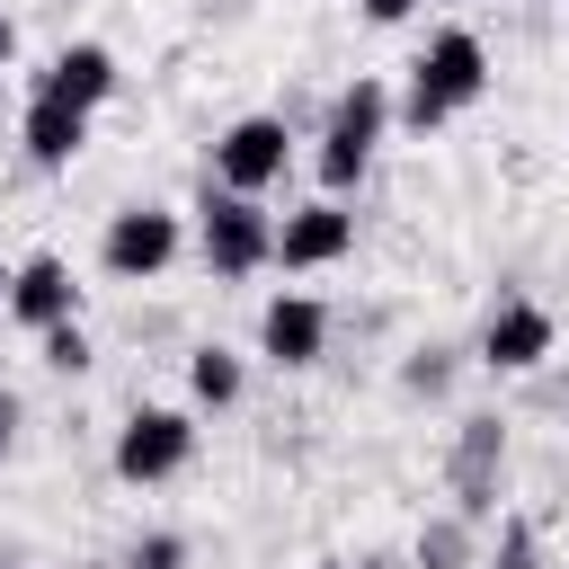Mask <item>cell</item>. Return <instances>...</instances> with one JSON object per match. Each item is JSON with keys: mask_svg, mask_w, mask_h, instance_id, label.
Returning a JSON list of instances; mask_svg holds the SVG:
<instances>
[{"mask_svg": "<svg viewBox=\"0 0 569 569\" xmlns=\"http://www.w3.org/2000/svg\"><path fill=\"white\" fill-rule=\"evenodd\" d=\"M382 133H391V89H382L373 71H356V80L329 98V124H320V151H311L320 196H356L365 169H373V151H382Z\"/></svg>", "mask_w": 569, "mask_h": 569, "instance_id": "obj_1", "label": "cell"}, {"mask_svg": "<svg viewBox=\"0 0 569 569\" xmlns=\"http://www.w3.org/2000/svg\"><path fill=\"white\" fill-rule=\"evenodd\" d=\"M196 249H204V267H213L222 284H240V276L267 267V249H276V213H267L258 196L204 187V204H196Z\"/></svg>", "mask_w": 569, "mask_h": 569, "instance_id": "obj_2", "label": "cell"}, {"mask_svg": "<svg viewBox=\"0 0 569 569\" xmlns=\"http://www.w3.org/2000/svg\"><path fill=\"white\" fill-rule=\"evenodd\" d=\"M187 462H196V409L142 400V409L116 427V480H124V489H160V480H178Z\"/></svg>", "mask_w": 569, "mask_h": 569, "instance_id": "obj_3", "label": "cell"}, {"mask_svg": "<svg viewBox=\"0 0 569 569\" xmlns=\"http://www.w3.org/2000/svg\"><path fill=\"white\" fill-rule=\"evenodd\" d=\"M284 169H293V124L284 116H240V124L213 133V187L267 196V187H284Z\"/></svg>", "mask_w": 569, "mask_h": 569, "instance_id": "obj_4", "label": "cell"}, {"mask_svg": "<svg viewBox=\"0 0 569 569\" xmlns=\"http://www.w3.org/2000/svg\"><path fill=\"white\" fill-rule=\"evenodd\" d=\"M178 249H187V222H178L169 204H124V213L107 222V240H98V267H107L116 284H151V276L178 267Z\"/></svg>", "mask_w": 569, "mask_h": 569, "instance_id": "obj_5", "label": "cell"}, {"mask_svg": "<svg viewBox=\"0 0 569 569\" xmlns=\"http://www.w3.org/2000/svg\"><path fill=\"white\" fill-rule=\"evenodd\" d=\"M409 80H418L445 116H462V107H480V98H489V44H480L471 27H436V36H427V53L409 62Z\"/></svg>", "mask_w": 569, "mask_h": 569, "instance_id": "obj_6", "label": "cell"}, {"mask_svg": "<svg viewBox=\"0 0 569 569\" xmlns=\"http://www.w3.org/2000/svg\"><path fill=\"white\" fill-rule=\"evenodd\" d=\"M356 249V213H347V196H311V204H293L284 222H276V249H267V267H293V276H311V267H338Z\"/></svg>", "mask_w": 569, "mask_h": 569, "instance_id": "obj_7", "label": "cell"}, {"mask_svg": "<svg viewBox=\"0 0 569 569\" xmlns=\"http://www.w3.org/2000/svg\"><path fill=\"white\" fill-rule=\"evenodd\" d=\"M498 471H507V427H498V418H462L453 462H445V480H453V516L489 525V516H498Z\"/></svg>", "mask_w": 569, "mask_h": 569, "instance_id": "obj_8", "label": "cell"}, {"mask_svg": "<svg viewBox=\"0 0 569 569\" xmlns=\"http://www.w3.org/2000/svg\"><path fill=\"white\" fill-rule=\"evenodd\" d=\"M0 302H9V320H18V329H36V338H44V329H62V320H80V284H71V267H62V258H44V249L9 267V293H0Z\"/></svg>", "mask_w": 569, "mask_h": 569, "instance_id": "obj_9", "label": "cell"}, {"mask_svg": "<svg viewBox=\"0 0 569 569\" xmlns=\"http://www.w3.org/2000/svg\"><path fill=\"white\" fill-rule=\"evenodd\" d=\"M258 356H267L276 373L320 365V356H329V311H320L311 293H276V302L258 311Z\"/></svg>", "mask_w": 569, "mask_h": 569, "instance_id": "obj_10", "label": "cell"}, {"mask_svg": "<svg viewBox=\"0 0 569 569\" xmlns=\"http://www.w3.org/2000/svg\"><path fill=\"white\" fill-rule=\"evenodd\" d=\"M551 338H560V320H551L542 302L507 293V302L489 311V329H480V365H489V373H533V365L551 356Z\"/></svg>", "mask_w": 569, "mask_h": 569, "instance_id": "obj_11", "label": "cell"}, {"mask_svg": "<svg viewBox=\"0 0 569 569\" xmlns=\"http://www.w3.org/2000/svg\"><path fill=\"white\" fill-rule=\"evenodd\" d=\"M18 142H27V160L36 169H71L80 151H89V107H71V98H27V116H18Z\"/></svg>", "mask_w": 569, "mask_h": 569, "instance_id": "obj_12", "label": "cell"}, {"mask_svg": "<svg viewBox=\"0 0 569 569\" xmlns=\"http://www.w3.org/2000/svg\"><path fill=\"white\" fill-rule=\"evenodd\" d=\"M116 80H124V71H116V53L80 36V44H62V53L44 62V80H36V89H44V98H71V107H89V116H98V107L116 98Z\"/></svg>", "mask_w": 569, "mask_h": 569, "instance_id": "obj_13", "label": "cell"}, {"mask_svg": "<svg viewBox=\"0 0 569 569\" xmlns=\"http://www.w3.org/2000/svg\"><path fill=\"white\" fill-rule=\"evenodd\" d=\"M471 542H480V525L445 507V516H427V525H418L409 560H418V569H471Z\"/></svg>", "mask_w": 569, "mask_h": 569, "instance_id": "obj_14", "label": "cell"}, {"mask_svg": "<svg viewBox=\"0 0 569 569\" xmlns=\"http://www.w3.org/2000/svg\"><path fill=\"white\" fill-rule=\"evenodd\" d=\"M240 382H249V373H240L231 347H196V356H187V400H196V409H231Z\"/></svg>", "mask_w": 569, "mask_h": 569, "instance_id": "obj_15", "label": "cell"}, {"mask_svg": "<svg viewBox=\"0 0 569 569\" xmlns=\"http://www.w3.org/2000/svg\"><path fill=\"white\" fill-rule=\"evenodd\" d=\"M480 569H542V542H533V525H525V516H507V525H498V551H489Z\"/></svg>", "mask_w": 569, "mask_h": 569, "instance_id": "obj_16", "label": "cell"}, {"mask_svg": "<svg viewBox=\"0 0 569 569\" xmlns=\"http://www.w3.org/2000/svg\"><path fill=\"white\" fill-rule=\"evenodd\" d=\"M44 365H53V373H80V365H89V329H80V320L44 329Z\"/></svg>", "mask_w": 569, "mask_h": 569, "instance_id": "obj_17", "label": "cell"}, {"mask_svg": "<svg viewBox=\"0 0 569 569\" xmlns=\"http://www.w3.org/2000/svg\"><path fill=\"white\" fill-rule=\"evenodd\" d=\"M124 569H187V533H142L124 551Z\"/></svg>", "mask_w": 569, "mask_h": 569, "instance_id": "obj_18", "label": "cell"}, {"mask_svg": "<svg viewBox=\"0 0 569 569\" xmlns=\"http://www.w3.org/2000/svg\"><path fill=\"white\" fill-rule=\"evenodd\" d=\"M400 382H409V391H445V347H418V356L400 365Z\"/></svg>", "mask_w": 569, "mask_h": 569, "instance_id": "obj_19", "label": "cell"}, {"mask_svg": "<svg viewBox=\"0 0 569 569\" xmlns=\"http://www.w3.org/2000/svg\"><path fill=\"white\" fill-rule=\"evenodd\" d=\"M409 9H418V0H365V18H373V27H400Z\"/></svg>", "mask_w": 569, "mask_h": 569, "instance_id": "obj_20", "label": "cell"}, {"mask_svg": "<svg viewBox=\"0 0 569 569\" xmlns=\"http://www.w3.org/2000/svg\"><path fill=\"white\" fill-rule=\"evenodd\" d=\"M9 445H18V391H0V462H9Z\"/></svg>", "mask_w": 569, "mask_h": 569, "instance_id": "obj_21", "label": "cell"}, {"mask_svg": "<svg viewBox=\"0 0 569 569\" xmlns=\"http://www.w3.org/2000/svg\"><path fill=\"white\" fill-rule=\"evenodd\" d=\"M9 62H18V18L0 9V71H9Z\"/></svg>", "mask_w": 569, "mask_h": 569, "instance_id": "obj_22", "label": "cell"}, {"mask_svg": "<svg viewBox=\"0 0 569 569\" xmlns=\"http://www.w3.org/2000/svg\"><path fill=\"white\" fill-rule=\"evenodd\" d=\"M365 569H391V560H365Z\"/></svg>", "mask_w": 569, "mask_h": 569, "instance_id": "obj_23", "label": "cell"}, {"mask_svg": "<svg viewBox=\"0 0 569 569\" xmlns=\"http://www.w3.org/2000/svg\"><path fill=\"white\" fill-rule=\"evenodd\" d=\"M0 293H9V267H0Z\"/></svg>", "mask_w": 569, "mask_h": 569, "instance_id": "obj_24", "label": "cell"}, {"mask_svg": "<svg viewBox=\"0 0 569 569\" xmlns=\"http://www.w3.org/2000/svg\"><path fill=\"white\" fill-rule=\"evenodd\" d=\"M329 569H338V560H329Z\"/></svg>", "mask_w": 569, "mask_h": 569, "instance_id": "obj_25", "label": "cell"}]
</instances>
